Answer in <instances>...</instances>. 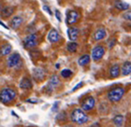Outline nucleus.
I'll return each instance as SVG.
<instances>
[{"label":"nucleus","instance_id":"obj_1","mask_svg":"<svg viewBox=\"0 0 131 127\" xmlns=\"http://www.w3.org/2000/svg\"><path fill=\"white\" fill-rule=\"evenodd\" d=\"M71 119H72L73 122L77 124H82L87 122L89 117L85 114L83 109H76L71 114Z\"/></svg>","mask_w":131,"mask_h":127},{"label":"nucleus","instance_id":"obj_2","mask_svg":"<svg viewBox=\"0 0 131 127\" xmlns=\"http://www.w3.org/2000/svg\"><path fill=\"white\" fill-rule=\"evenodd\" d=\"M125 93V90L122 87H116L112 89L111 91L108 92V100L112 102H117L119 101L121 98L123 97Z\"/></svg>","mask_w":131,"mask_h":127},{"label":"nucleus","instance_id":"obj_3","mask_svg":"<svg viewBox=\"0 0 131 127\" xmlns=\"http://www.w3.org/2000/svg\"><path fill=\"white\" fill-rule=\"evenodd\" d=\"M16 96V92L11 88H5L0 93V100L3 103H8L13 101Z\"/></svg>","mask_w":131,"mask_h":127},{"label":"nucleus","instance_id":"obj_4","mask_svg":"<svg viewBox=\"0 0 131 127\" xmlns=\"http://www.w3.org/2000/svg\"><path fill=\"white\" fill-rule=\"evenodd\" d=\"M37 45V35L31 33L28 35V36H26L24 39V46L27 49H29V48L35 47Z\"/></svg>","mask_w":131,"mask_h":127},{"label":"nucleus","instance_id":"obj_5","mask_svg":"<svg viewBox=\"0 0 131 127\" xmlns=\"http://www.w3.org/2000/svg\"><path fill=\"white\" fill-rule=\"evenodd\" d=\"M95 106V99L92 96H89L86 98L82 103V109H83L84 111H89L91 110Z\"/></svg>","mask_w":131,"mask_h":127},{"label":"nucleus","instance_id":"obj_6","mask_svg":"<svg viewBox=\"0 0 131 127\" xmlns=\"http://www.w3.org/2000/svg\"><path fill=\"white\" fill-rule=\"evenodd\" d=\"M105 54V48L101 45H97L92 50L91 57L94 61H99Z\"/></svg>","mask_w":131,"mask_h":127},{"label":"nucleus","instance_id":"obj_7","mask_svg":"<svg viewBox=\"0 0 131 127\" xmlns=\"http://www.w3.org/2000/svg\"><path fill=\"white\" fill-rule=\"evenodd\" d=\"M20 61V54L17 53H13V54H11L10 56L8 57V59H7V65H8L9 68H14L15 66L18 65Z\"/></svg>","mask_w":131,"mask_h":127},{"label":"nucleus","instance_id":"obj_8","mask_svg":"<svg viewBox=\"0 0 131 127\" xmlns=\"http://www.w3.org/2000/svg\"><path fill=\"white\" fill-rule=\"evenodd\" d=\"M78 17H79V14L76 11H74V10L68 11L67 15V20H66V22H67V24H68V25H72V24H74V23H75L77 22Z\"/></svg>","mask_w":131,"mask_h":127},{"label":"nucleus","instance_id":"obj_9","mask_svg":"<svg viewBox=\"0 0 131 127\" xmlns=\"http://www.w3.org/2000/svg\"><path fill=\"white\" fill-rule=\"evenodd\" d=\"M67 35H68V38L71 41H75L79 35L78 28H74V27H70V28H67Z\"/></svg>","mask_w":131,"mask_h":127},{"label":"nucleus","instance_id":"obj_10","mask_svg":"<svg viewBox=\"0 0 131 127\" xmlns=\"http://www.w3.org/2000/svg\"><path fill=\"white\" fill-rule=\"evenodd\" d=\"M59 38H60V36H59V32L56 30H54V28L51 30L49 32V34H48V39H49V41L51 43H56V42L59 41Z\"/></svg>","mask_w":131,"mask_h":127},{"label":"nucleus","instance_id":"obj_11","mask_svg":"<svg viewBox=\"0 0 131 127\" xmlns=\"http://www.w3.org/2000/svg\"><path fill=\"white\" fill-rule=\"evenodd\" d=\"M22 22H23V20H22L21 17L20 16H15L12 19L10 24H11L12 28H13V30H17L18 28H20V26L22 24Z\"/></svg>","mask_w":131,"mask_h":127},{"label":"nucleus","instance_id":"obj_12","mask_svg":"<svg viewBox=\"0 0 131 127\" xmlns=\"http://www.w3.org/2000/svg\"><path fill=\"white\" fill-rule=\"evenodd\" d=\"M121 74L122 76H128L131 74V62L130 61H125L121 68Z\"/></svg>","mask_w":131,"mask_h":127},{"label":"nucleus","instance_id":"obj_13","mask_svg":"<svg viewBox=\"0 0 131 127\" xmlns=\"http://www.w3.org/2000/svg\"><path fill=\"white\" fill-rule=\"evenodd\" d=\"M105 36H106V31H105V30H104V28H98L97 31L94 33V39H95L96 41H99V40L105 38Z\"/></svg>","mask_w":131,"mask_h":127},{"label":"nucleus","instance_id":"obj_14","mask_svg":"<svg viewBox=\"0 0 131 127\" xmlns=\"http://www.w3.org/2000/svg\"><path fill=\"white\" fill-rule=\"evenodd\" d=\"M59 84V76L54 75L53 76H51V80H50L49 84H48V88H49L50 91H51V90H53V88H55Z\"/></svg>","mask_w":131,"mask_h":127},{"label":"nucleus","instance_id":"obj_15","mask_svg":"<svg viewBox=\"0 0 131 127\" xmlns=\"http://www.w3.org/2000/svg\"><path fill=\"white\" fill-rule=\"evenodd\" d=\"M114 6L121 11L128 10L129 8V5L128 3H126V2H122V1H116L114 3Z\"/></svg>","mask_w":131,"mask_h":127},{"label":"nucleus","instance_id":"obj_16","mask_svg":"<svg viewBox=\"0 0 131 127\" xmlns=\"http://www.w3.org/2000/svg\"><path fill=\"white\" fill-rule=\"evenodd\" d=\"M20 87L22 88V89H30L32 88V83L28 78H23V79L20 81Z\"/></svg>","mask_w":131,"mask_h":127},{"label":"nucleus","instance_id":"obj_17","mask_svg":"<svg viewBox=\"0 0 131 127\" xmlns=\"http://www.w3.org/2000/svg\"><path fill=\"white\" fill-rule=\"evenodd\" d=\"M120 67L117 64L113 65L110 69V75H111L112 77H117L120 75Z\"/></svg>","mask_w":131,"mask_h":127},{"label":"nucleus","instance_id":"obj_18","mask_svg":"<svg viewBox=\"0 0 131 127\" xmlns=\"http://www.w3.org/2000/svg\"><path fill=\"white\" fill-rule=\"evenodd\" d=\"M90 57L88 54H84L82 56H81L78 60V63L80 66H85L90 63Z\"/></svg>","mask_w":131,"mask_h":127},{"label":"nucleus","instance_id":"obj_19","mask_svg":"<svg viewBox=\"0 0 131 127\" xmlns=\"http://www.w3.org/2000/svg\"><path fill=\"white\" fill-rule=\"evenodd\" d=\"M14 12V9L13 7L10 6H6L5 7L4 9H2L1 13H2V16H5V17H9L10 15H12Z\"/></svg>","mask_w":131,"mask_h":127},{"label":"nucleus","instance_id":"obj_20","mask_svg":"<svg viewBox=\"0 0 131 127\" xmlns=\"http://www.w3.org/2000/svg\"><path fill=\"white\" fill-rule=\"evenodd\" d=\"M123 120H124V117L121 115H117L116 116H114L113 122L114 123V124L117 127H121L123 124Z\"/></svg>","mask_w":131,"mask_h":127},{"label":"nucleus","instance_id":"obj_21","mask_svg":"<svg viewBox=\"0 0 131 127\" xmlns=\"http://www.w3.org/2000/svg\"><path fill=\"white\" fill-rule=\"evenodd\" d=\"M12 51V46L9 44H6L4 46L1 47V55L2 56H5V55H7L11 53Z\"/></svg>","mask_w":131,"mask_h":127},{"label":"nucleus","instance_id":"obj_22","mask_svg":"<svg viewBox=\"0 0 131 127\" xmlns=\"http://www.w3.org/2000/svg\"><path fill=\"white\" fill-rule=\"evenodd\" d=\"M77 46H78V45H77L74 41V42H70V43H68V45H67V51H69L70 53H74V52L76 51Z\"/></svg>","mask_w":131,"mask_h":127},{"label":"nucleus","instance_id":"obj_23","mask_svg":"<svg viewBox=\"0 0 131 127\" xmlns=\"http://www.w3.org/2000/svg\"><path fill=\"white\" fill-rule=\"evenodd\" d=\"M73 72L70 70V69H63L62 71H61V76H63L64 78H68L70 77L71 76H72Z\"/></svg>","mask_w":131,"mask_h":127},{"label":"nucleus","instance_id":"obj_24","mask_svg":"<svg viewBox=\"0 0 131 127\" xmlns=\"http://www.w3.org/2000/svg\"><path fill=\"white\" fill-rule=\"evenodd\" d=\"M41 73H43V70H42L41 69H36V70H35V72H34V75H36V74H37V76H36L35 77L37 78V79H42V78H43V76H40V74H41Z\"/></svg>","mask_w":131,"mask_h":127},{"label":"nucleus","instance_id":"obj_25","mask_svg":"<svg viewBox=\"0 0 131 127\" xmlns=\"http://www.w3.org/2000/svg\"><path fill=\"white\" fill-rule=\"evenodd\" d=\"M123 18H124L125 20L130 21L131 22V11H128V12H127V13H125L124 14H123Z\"/></svg>","mask_w":131,"mask_h":127},{"label":"nucleus","instance_id":"obj_26","mask_svg":"<svg viewBox=\"0 0 131 127\" xmlns=\"http://www.w3.org/2000/svg\"><path fill=\"white\" fill-rule=\"evenodd\" d=\"M66 113L65 112H61L59 115H57V120H60V121H62V120H65L66 119Z\"/></svg>","mask_w":131,"mask_h":127},{"label":"nucleus","instance_id":"obj_27","mask_svg":"<svg viewBox=\"0 0 131 127\" xmlns=\"http://www.w3.org/2000/svg\"><path fill=\"white\" fill-rule=\"evenodd\" d=\"M60 12H59V10H56L55 11V16L56 18H57V20L59 21V22H61V16H60Z\"/></svg>","mask_w":131,"mask_h":127},{"label":"nucleus","instance_id":"obj_28","mask_svg":"<svg viewBox=\"0 0 131 127\" xmlns=\"http://www.w3.org/2000/svg\"><path fill=\"white\" fill-rule=\"evenodd\" d=\"M115 44H116V39H112L111 41H109V44H108L109 48H113V46L115 45Z\"/></svg>","mask_w":131,"mask_h":127},{"label":"nucleus","instance_id":"obj_29","mask_svg":"<svg viewBox=\"0 0 131 127\" xmlns=\"http://www.w3.org/2000/svg\"><path fill=\"white\" fill-rule=\"evenodd\" d=\"M43 10L45 11V12H47V13H49L50 15H51V14H52V13H51V11L50 10V8L47 6V5H43Z\"/></svg>","mask_w":131,"mask_h":127},{"label":"nucleus","instance_id":"obj_30","mask_svg":"<svg viewBox=\"0 0 131 127\" xmlns=\"http://www.w3.org/2000/svg\"><path fill=\"white\" fill-rule=\"evenodd\" d=\"M82 84H82V83H79V84H77V85L75 86V87H74V88H73V91H76V90H78L79 89V88H81V87H82Z\"/></svg>","mask_w":131,"mask_h":127},{"label":"nucleus","instance_id":"obj_31","mask_svg":"<svg viewBox=\"0 0 131 127\" xmlns=\"http://www.w3.org/2000/svg\"><path fill=\"white\" fill-rule=\"evenodd\" d=\"M58 105H59V102H55L54 105L52 107V111H56L58 109Z\"/></svg>","mask_w":131,"mask_h":127},{"label":"nucleus","instance_id":"obj_32","mask_svg":"<svg viewBox=\"0 0 131 127\" xmlns=\"http://www.w3.org/2000/svg\"><path fill=\"white\" fill-rule=\"evenodd\" d=\"M90 127H101V126H100V124H98V123H94V124H92Z\"/></svg>","mask_w":131,"mask_h":127},{"label":"nucleus","instance_id":"obj_33","mask_svg":"<svg viewBox=\"0 0 131 127\" xmlns=\"http://www.w3.org/2000/svg\"><path fill=\"white\" fill-rule=\"evenodd\" d=\"M1 25H2V26H3V27H5V28H6V30H8V27H6V26H5V24H4V23H3V22H1Z\"/></svg>","mask_w":131,"mask_h":127}]
</instances>
